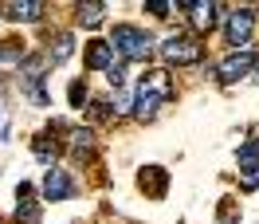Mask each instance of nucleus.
Returning <instances> with one entry per match:
<instances>
[{"instance_id":"f257e3e1","label":"nucleus","mask_w":259,"mask_h":224,"mask_svg":"<svg viewBox=\"0 0 259 224\" xmlns=\"http://www.w3.org/2000/svg\"><path fill=\"white\" fill-rule=\"evenodd\" d=\"M169 71H149L146 79L138 83V106H134V114L138 118H149V114L161 106L165 98H169Z\"/></svg>"},{"instance_id":"f03ea898","label":"nucleus","mask_w":259,"mask_h":224,"mask_svg":"<svg viewBox=\"0 0 259 224\" xmlns=\"http://www.w3.org/2000/svg\"><path fill=\"white\" fill-rule=\"evenodd\" d=\"M110 44H114V51H118L122 59H146L149 48H153V44H149V32L130 28V24H118V28H114Z\"/></svg>"},{"instance_id":"7ed1b4c3","label":"nucleus","mask_w":259,"mask_h":224,"mask_svg":"<svg viewBox=\"0 0 259 224\" xmlns=\"http://www.w3.org/2000/svg\"><path fill=\"white\" fill-rule=\"evenodd\" d=\"M204 51H200V40H189V35H173V40H165L161 44V59L173 67H185V63H196Z\"/></svg>"},{"instance_id":"20e7f679","label":"nucleus","mask_w":259,"mask_h":224,"mask_svg":"<svg viewBox=\"0 0 259 224\" xmlns=\"http://www.w3.org/2000/svg\"><path fill=\"white\" fill-rule=\"evenodd\" d=\"M255 63H259L255 51H247V48H243V51H232V55H224V59L216 63V79H220V83H236V79H243Z\"/></svg>"},{"instance_id":"39448f33","label":"nucleus","mask_w":259,"mask_h":224,"mask_svg":"<svg viewBox=\"0 0 259 224\" xmlns=\"http://www.w3.org/2000/svg\"><path fill=\"white\" fill-rule=\"evenodd\" d=\"M251 32H255V16H251V8H240V12H232L228 16V28H224V40L232 44V48H240L251 40Z\"/></svg>"},{"instance_id":"423d86ee","label":"nucleus","mask_w":259,"mask_h":224,"mask_svg":"<svg viewBox=\"0 0 259 224\" xmlns=\"http://www.w3.org/2000/svg\"><path fill=\"white\" fill-rule=\"evenodd\" d=\"M118 59H122V55L114 51L110 40H91V44H87V67H91V71H114Z\"/></svg>"},{"instance_id":"0eeeda50","label":"nucleus","mask_w":259,"mask_h":224,"mask_svg":"<svg viewBox=\"0 0 259 224\" xmlns=\"http://www.w3.org/2000/svg\"><path fill=\"white\" fill-rule=\"evenodd\" d=\"M44 197H48V201H67V197H75V181H71L63 169H48V181H44Z\"/></svg>"},{"instance_id":"6e6552de","label":"nucleus","mask_w":259,"mask_h":224,"mask_svg":"<svg viewBox=\"0 0 259 224\" xmlns=\"http://www.w3.org/2000/svg\"><path fill=\"white\" fill-rule=\"evenodd\" d=\"M185 12H189L196 32H208L212 20H216V4H185Z\"/></svg>"},{"instance_id":"1a4fd4ad","label":"nucleus","mask_w":259,"mask_h":224,"mask_svg":"<svg viewBox=\"0 0 259 224\" xmlns=\"http://www.w3.org/2000/svg\"><path fill=\"white\" fill-rule=\"evenodd\" d=\"M67 150H71L75 158H87V154L95 150V134H91V130H71V134H67Z\"/></svg>"},{"instance_id":"9d476101","label":"nucleus","mask_w":259,"mask_h":224,"mask_svg":"<svg viewBox=\"0 0 259 224\" xmlns=\"http://www.w3.org/2000/svg\"><path fill=\"white\" fill-rule=\"evenodd\" d=\"M71 48H75L71 32H59V35H55V44H51V63H67V59H71Z\"/></svg>"},{"instance_id":"9b49d317","label":"nucleus","mask_w":259,"mask_h":224,"mask_svg":"<svg viewBox=\"0 0 259 224\" xmlns=\"http://www.w3.org/2000/svg\"><path fill=\"white\" fill-rule=\"evenodd\" d=\"M102 20H106V8H102V4H82L79 8V24L82 28H98Z\"/></svg>"},{"instance_id":"f8f14e48","label":"nucleus","mask_w":259,"mask_h":224,"mask_svg":"<svg viewBox=\"0 0 259 224\" xmlns=\"http://www.w3.org/2000/svg\"><path fill=\"white\" fill-rule=\"evenodd\" d=\"M4 12H8L12 20H39L44 16V4H8Z\"/></svg>"},{"instance_id":"ddd939ff","label":"nucleus","mask_w":259,"mask_h":224,"mask_svg":"<svg viewBox=\"0 0 259 224\" xmlns=\"http://www.w3.org/2000/svg\"><path fill=\"white\" fill-rule=\"evenodd\" d=\"M32 150H35V158L44 161V165H55V158H59L55 142H48V138H35V142H32Z\"/></svg>"},{"instance_id":"4468645a","label":"nucleus","mask_w":259,"mask_h":224,"mask_svg":"<svg viewBox=\"0 0 259 224\" xmlns=\"http://www.w3.org/2000/svg\"><path fill=\"white\" fill-rule=\"evenodd\" d=\"M236 158H240V165H243V169H251V165H259V142L243 145V150L236 154Z\"/></svg>"},{"instance_id":"2eb2a0df","label":"nucleus","mask_w":259,"mask_h":224,"mask_svg":"<svg viewBox=\"0 0 259 224\" xmlns=\"http://www.w3.org/2000/svg\"><path fill=\"white\" fill-rule=\"evenodd\" d=\"M16 220H24V224H35V220H39V208H35L32 201H20V212H16Z\"/></svg>"},{"instance_id":"dca6fc26","label":"nucleus","mask_w":259,"mask_h":224,"mask_svg":"<svg viewBox=\"0 0 259 224\" xmlns=\"http://www.w3.org/2000/svg\"><path fill=\"white\" fill-rule=\"evenodd\" d=\"M130 106H138V102H134V91H118V98H114V110H118V114H130Z\"/></svg>"},{"instance_id":"f3484780","label":"nucleus","mask_w":259,"mask_h":224,"mask_svg":"<svg viewBox=\"0 0 259 224\" xmlns=\"http://www.w3.org/2000/svg\"><path fill=\"white\" fill-rule=\"evenodd\" d=\"M240 185H243V189H247V193H251V189H259V165H251V169H243Z\"/></svg>"},{"instance_id":"a211bd4d","label":"nucleus","mask_w":259,"mask_h":224,"mask_svg":"<svg viewBox=\"0 0 259 224\" xmlns=\"http://www.w3.org/2000/svg\"><path fill=\"white\" fill-rule=\"evenodd\" d=\"M67 102H71V106H82V102H87V87H82V83H71V95H67Z\"/></svg>"},{"instance_id":"6ab92c4d","label":"nucleus","mask_w":259,"mask_h":224,"mask_svg":"<svg viewBox=\"0 0 259 224\" xmlns=\"http://www.w3.org/2000/svg\"><path fill=\"white\" fill-rule=\"evenodd\" d=\"M12 55H20V44L16 40H4L0 44V59H12Z\"/></svg>"},{"instance_id":"aec40b11","label":"nucleus","mask_w":259,"mask_h":224,"mask_svg":"<svg viewBox=\"0 0 259 224\" xmlns=\"http://www.w3.org/2000/svg\"><path fill=\"white\" fill-rule=\"evenodd\" d=\"M32 102H35V106H48V95H44V83H35V87H32Z\"/></svg>"},{"instance_id":"412c9836","label":"nucleus","mask_w":259,"mask_h":224,"mask_svg":"<svg viewBox=\"0 0 259 224\" xmlns=\"http://www.w3.org/2000/svg\"><path fill=\"white\" fill-rule=\"evenodd\" d=\"M106 79H110L114 87H122V83H126V71H122V67H114V71H106Z\"/></svg>"}]
</instances>
